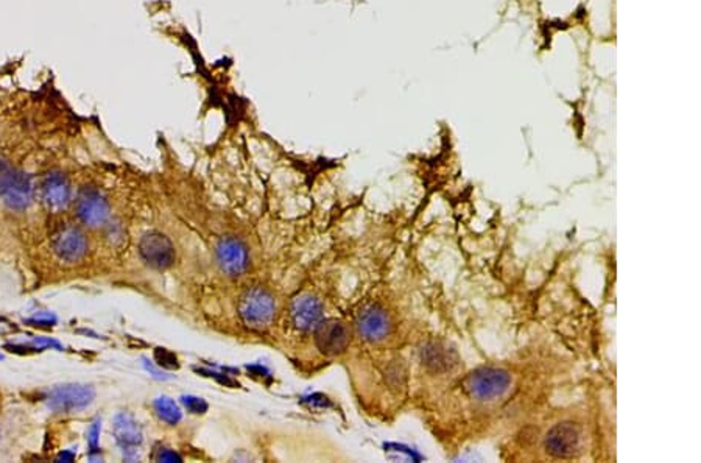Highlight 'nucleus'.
<instances>
[{
    "instance_id": "obj_10",
    "label": "nucleus",
    "mask_w": 701,
    "mask_h": 463,
    "mask_svg": "<svg viewBox=\"0 0 701 463\" xmlns=\"http://www.w3.org/2000/svg\"><path fill=\"white\" fill-rule=\"evenodd\" d=\"M323 305L312 295H302L292 306V322L301 331L315 329L321 323Z\"/></svg>"
},
{
    "instance_id": "obj_5",
    "label": "nucleus",
    "mask_w": 701,
    "mask_h": 463,
    "mask_svg": "<svg viewBox=\"0 0 701 463\" xmlns=\"http://www.w3.org/2000/svg\"><path fill=\"white\" fill-rule=\"evenodd\" d=\"M139 251L142 259L157 270L167 269L175 262V248H173L170 239L161 233H148L143 236L139 243Z\"/></svg>"
},
{
    "instance_id": "obj_15",
    "label": "nucleus",
    "mask_w": 701,
    "mask_h": 463,
    "mask_svg": "<svg viewBox=\"0 0 701 463\" xmlns=\"http://www.w3.org/2000/svg\"><path fill=\"white\" fill-rule=\"evenodd\" d=\"M155 409L157 417L169 424H176L181 419V410H179L176 402L172 401L170 398H157L155 401Z\"/></svg>"
},
{
    "instance_id": "obj_17",
    "label": "nucleus",
    "mask_w": 701,
    "mask_h": 463,
    "mask_svg": "<svg viewBox=\"0 0 701 463\" xmlns=\"http://www.w3.org/2000/svg\"><path fill=\"white\" fill-rule=\"evenodd\" d=\"M13 175L14 170L11 169V165L5 159L0 158V195H4L5 191L8 189Z\"/></svg>"
},
{
    "instance_id": "obj_16",
    "label": "nucleus",
    "mask_w": 701,
    "mask_h": 463,
    "mask_svg": "<svg viewBox=\"0 0 701 463\" xmlns=\"http://www.w3.org/2000/svg\"><path fill=\"white\" fill-rule=\"evenodd\" d=\"M425 364H429V365H433V367H447L449 364H447V356H446V353L444 350L442 348H437V346H433V348L430 350H425Z\"/></svg>"
},
{
    "instance_id": "obj_18",
    "label": "nucleus",
    "mask_w": 701,
    "mask_h": 463,
    "mask_svg": "<svg viewBox=\"0 0 701 463\" xmlns=\"http://www.w3.org/2000/svg\"><path fill=\"white\" fill-rule=\"evenodd\" d=\"M155 357H156L159 365H162L165 368H178L176 356H173V354L169 353V351H165L162 348H157L156 353H155Z\"/></svg>"
},
{
    "instance_id": "obj_4",
    "label": "nucleus",
    "mask_w": 701,
    "mask_h": 463,
    "mask_svg": "<svg viewBox=\"0 0 701 463\" xmlns=\"http://www.w3.org/2000/svg\"><path fill=\"white\" fill-rule=\"evenodd\" d=\"M215 255L220 269L229 274V277H240L248 269V250L238 239H221L219 245H217Z\"/></svg>"
},
{
    "instance_id": "obj_23",
    "label": "nucleus",
    "mask_w": 701,
    "mask_h": 463,
    "mask_svg": "<svg viewBox=\"0 0 701 463\" xmlns=\"http://www.w3.org/2000/svg\"><path fill=\"white\" fill-rule=\"evenodd\" d=\"M0 359H2V354H0Z\"/></svg>"
},
{
    "instance_id": "obj_21",
    "label": "nucleus",
    "mask_w": 701,
    "mask_h": 463,
    "mask_svg": "<svg viewBox=\"0 0 701 463\" xmlns=\"http://www.w3.org/2000/svg\"><path fill=\"white\" fill-rule=\"evenodd\" d=\"M159 460L161 462H173V460H179L178 459V455L175 454H172V452H161V455H159Z\"/></svg>"
},
{
    "instance_id": "obj_6",
    "label": "nucleus",
    "mask_w": 701,
    "mask_h": 463,
    "mask_svg": "<svg viewBox=\"0 0 701 463\" xmlns=\"http://www.w3.org/2000/svg\"><path fill=\"white\" fill-rule=\"evenodd\" d=\"M53 251L58 258L66 262H77L88 251V242L84 234L75 227H61L52 239Z\"/></svg>"
},
{
    "instance_id": "obj_7",
    "label": "nucleus",
    "mask_w": 701,
    "mask_h": 463,
    "mask_svg": "<svg viewBox=\"0 0 701 463\" xmlns=\"http://www.w3.org/2000/svg\"><path fill=\"white\" fill-rule=\"evenodd\" d=\"M316 329V346L318 350L329 356L343 353L349 345V329L345 323L337 320L321 322Z\"/></svg>"
},
{
    "instance_id": "obj_3",
    "label": "nucleus",
    "mask_w": 701,
    "mask_h": 463,
    "mask_svg": "<svg viewBox=\"0 0 701 463\" xmlns=\"http://www.w3.org/2000/svg\"><path fill=\"white\" fill-rule=\"evenodd\" d=\"M96 398V392L89 386H64L55 388L49 396V407L58 414L82 410L88 407Z\"/></svg>"
},
{
    "instance_id": "obj_8",
    "label": "nucleus",
    "mask_w": 701,
    "mask_h": 463,
    "mask_svg": "<svg viewBox=\"0 0 701 463\" xmlns=\"http://www.w3.org/2000/svg\"><path fill=\"white\" fill-rule=\"evenodd\" d=\"M77 213L86 225L100 227L108 220L110 206H108L106 200L100 195L98 191L92 189V187H86L78 195Z\"/></svg>"
},
{
    "instance_id": "obj_22",
    "label": "nucleus",
    "mask_w": 701,
    "mask_h": 463,
    "mask_svg": "<svg viewBox=\"0 0 701 463\" xmlns=\"http://www.w3.org/2000/svg\"><path fill=\"white\" fill-rule=\"evenodd\" d=\"M72 459H74V454L72 452H64L60 455V457H58V460H63V462H70Z\"/></svg>"
},
{
    "instance_id": "obj_11",
    "label": "nucleus",
    "mask_w": 701,
    "mask_h": 463,
    "mask_svg": "<svg viewBox=\"0 0 701 463\" xmlns=\"http://www.w3.org/2000/svg\"><path fill=\"white\" fill-rule=\"evenodd\" d=\"M357 328L360 336L370 342H379L390 332V318L385 310L379 307H368L359 315Z\"/></svg>"
},
{
    "instance_id": "obj_13",
    "label": "nucleus",
    "mask_w": 701,
    "mask_h": 463,
    "mask_svg": "<svg viewBox=\"0 0 701 463\" xmlns=\"http://www.w3.org/2000/svg\"><path fill=\"white\" fill-rule=\"evenodd\" d=\"M32 179L25 173L14 172L8 189L5 191V203L14 211H22L32 201Z\"/></svg>"
},
{
    "instance_id": "obj_1",
    "label": "nucleus",
    "mask_w": 701,
    "mask_h": 463,
    "mask_svg": "<svg viewBox=\"0 0 701 463\" xmlns=\"http://www.w3.org/2000/svg\"><path fill=\"white\" fill-rule=\"evenodd\" d=\"M276 303L273 295L262 287H255L242 296L238 314L242 322L252 329H265L273 322Z\"/></svg>"
},
{
    "instance_id": "obj_12",
    "label": "nucleus",
    "mask_w": 701,
    "mask_h": 463,
    "mask_svg": "<svg viewBox=\"0 0 701 463\" xmlns=\"http://www.w3.org/2000/svg\"><path fill=\"white\" fill-rule=\"evenodd\" d=\"M42 198H44V203L55 211L66 208L70 200L67 179L61 173H49L42 183Z\"/></svg>"
},
{
    "instance_id": "obj_9",
    "label": "nucleus",
    "mask_w": 701,
    "mask_h": 463,
    "mask_svg": "<svg viewBox=\"0 0 701 463\" xmlns=\"http://www.w3.org/2000/svg\"><path fill=\"white\" fill-rule=\"evenodd\" d=\"M578 445H580V431L570 423L555 426L546 440L547 451L555 457H569L578 450Z\"/></svg>"
},
{
    "instance_id": "obj_20",
    "label": "nucleus",
    "mask_w": 701,
    "mask_h": 463,
    "mask_svg": "<svg viewBox=\"0 0 701 463\" xmlns=\"http://www.w3.org/2000/svg\"><path fill=\"white\" fill-rule=\"evenodd\" d=\"M97 436H98V423H96L92 426V429H91V446L92 448H96L97 446Z\"/></svg>"
},
{
    "instance_id": "obj_14",
    "label": "nucleus",
    "mask_w": 701,
    "mask_h": 463,
    "mask_svg": "<svg viewBox=\"0 0 701 463\" xmlns=\"http://www.w3.org/2000/svg\"><path fill=\"white\" fill-rule=\"evenodd\" d=\"M115 438H117L119 443L127 448V446H136L141 443V431L137 428V424L133 423L131 419L127 417H119L115 419V428H114Z\"/></svg>"
},
{
    "instance_id": "obj_19",
    "label": "nucleus",
    "mask_w": 701,
    "mask_h": 463,
    "mask_svg": "<svg viewBox=\"0 0 701 463\" xmlns=\"http://www.w3.org/2000/svg\"><path fill=\"white\" fill-rule=\"evenodd\" d=\"M184 404H186L187 410H191L192 414H203V412L207 409V404L203 400H200V398H193V396L184 398Z\"/></svg>"
},
{
    "instance_id": "obj_2",
    "label": "nucleus",
    "mask_w": 701,
    "mask_h": 463,
    "mask_svg": "<svg viewBox=\"0 0 701 463\" xmlns=\"http://www.w3.org/2000/svg\"><path fill=\"white\" fill-rule=\"evenodd\" d=\"M510 374L496 368H483L469 376L468 388L479 400H494L510 388Z\"/></svg>"
}]
</instances>
